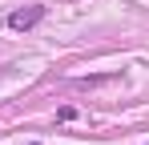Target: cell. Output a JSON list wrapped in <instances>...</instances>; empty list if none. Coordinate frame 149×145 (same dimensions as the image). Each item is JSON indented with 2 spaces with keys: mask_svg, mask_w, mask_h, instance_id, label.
<instances>
[{
  "mask_svg": "<svg viewBox=\"0 0 149 145\" xmlns=\"http://www.w3.org/2000/svg\"><path fill=\"white\" fill-rule=\"evenodd\" d=\"M40 20H45V4H28V8L8 12V28L12 32H28V28H36Z\"/></svg>",
  "mask_w": 149,
  "mask_h": 145,
  "instance_id": "1",
  "label": "cell"
},
{
  "mask_svg": "<svg viewBox=\"0 0 149 145\" xmlns=\"http://www.w3.org/2000/svg\"><path fill=\"white\" fill-rule=\"evenodd\" d=\"M56 117H61V121H73L77 109H73V105H61V109H56Z\"/></svg>",
  "mask_w": 149,
  "mask_h": 145,
  "instance_id": "2",
  "label": "cell"
},
{
  "mask_svg": "<svg viewBox=\"0 0 149 145\" xmlns=\"http://www.w3.org/2000/svg\"><path fill=\"white\" fill-rule=\"evenodd\" d=\"M32 145H36V141H32Z\"/></svg>",
  "mask_w": 149,
  "mask_h": 145,
  "instance_id": "3",
  "label": "cell"
}]
</instances>
